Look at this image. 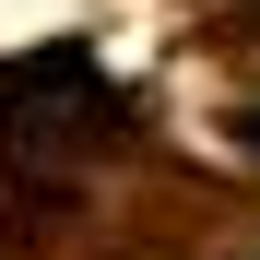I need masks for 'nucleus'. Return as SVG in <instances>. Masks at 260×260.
<instances>
[{
	"mask_svg": "<svg viewBox=\"0 0 260 260\" xmlns=\"http://www.w3.org/2000/svg\"><path fill=\"white\" fill-rule=\"evenodd\" d=\"M248 142H260V107H248Z\"/></svg>",
	"mask_w": 260,
	"mask_h": 260,
	"instance_id": "1",
	"label": "nucleus"
}]
</instances>
